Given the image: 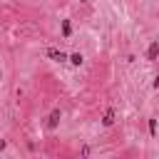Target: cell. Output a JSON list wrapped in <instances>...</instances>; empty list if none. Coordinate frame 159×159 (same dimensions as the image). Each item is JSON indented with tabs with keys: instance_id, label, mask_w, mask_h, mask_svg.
Here are the masks:
<instances>
[{
	"instance_id": "6da1fadb",
	"label": "cell",
	"mask_w": 159,
	"mask_h": 159,
	"mask_svg": "<svg viewBox=\"0 0 159 159\" xmlns=\"http://www.w3.org/2000/svg\"><path fill=\"white\" fill-rule=\"evenodd\" d=\"M60 119H62V112H60V109H52V112H50V117H47V129H50V132H52V129H57Z\"/></svg>"
},
{
	"instance_id": "7a4b0ae2",
	"label": "cell",
	"mask_w": 159,
	"mask_h": 159,
	"mask_svg": "<svg viewBox=\"0 0 159 159\" xmlns=\"http://www.w3.org/2000/svg\"><path fill=\"white\" fill-rule=\"evenodd\" d=\"M47 57L55 60V62H65V60H67V52H62V50H57V47H47Z\"/></svg>"
},
{
	"instance_id": "3957f363",
	"label": "cell",
	"mask_w": 159,
	"mask_h": 159,
	"mask_svg": "<svg viewBox=\"0 0 159 159\" xmlns=\"http://www.w3.org/2000/svg\"><path fill=\"white\" fill-rule=\"evenodd\" d=\"M114 119H117V112L109 107V109L104 112V117H102V124H104V127H112V124H114Z\"/></svg>"
},
{
	"instance_id": "277c9868",
	"label": "cell",
	"mask_w": 159,
	"mask_h": 159,
	"mask_svg": "<svg viewBox=\"0 0 159 159\" xmlns=\"http://www.w3.org/2000/svg\"><path fill=\"white\" fill-rule=\"evenodd\" d=\"M157 55H159V40H154V42L149 45V50H147V60H157Z\"/></svg>"
},
{
	"instance_id": "5b68a950",
	"label": "cell",
	"mask_w": 159,
	"mask_h": 159,
	"mask_svg": "<svg viewBox=\"0 0 159 159\" xmlns=\"http://www.w3.org/2000/svg\"><path fill=\"white\" fill-rule=\"evenodd\" d=\"M70 62H72V65H77V67H80V65H82V62H84V57H82V55H80V52H75V55H70Z\"/></svg>"
},
{
	"instance_id": "8992f818",
	"label": "cell",
	"mask_w": 159,
	"mask_h": 159,
	"mask_svg": "<svg viewBox=\"0 0 159 159\" xmlns=\"http://www.w3.org/2000/svg\"><path fill=\"white\" fill-rule=\"evenodd\" d=\"M70 32H72V27H70V20H62V35H65V37H70Z\"/></svg>"
},
{
	"instance_id": "52a82bcc",
	"label": "cell",
	"mask_w": 159,
	"mask_h": 159,
	"mask_svg": "<svg viewBox=\"0 0 159 159\" xmlns=\"http://www.w3.org/2000/svg\"><path fill=\"white\" fill-rule=\"evenodd\" d=\"M149 132H152V137L157 134V119H149Z\"/></svg>"
},
{
	"instance_id": "ba28073f",
	"label": "cell",
	"mask_w": 159,
	"mask_h": 159,
	"mask_svg": "<svg viewBox=\"0 0 159 159\" xmlns=\"http://www.w3.org/2000/svg\"><path fill=\"white\" fill-rule=\"evenodd\" d=\"M80 2H89V0H80Z\"/></svg>"
}]
</instances>
